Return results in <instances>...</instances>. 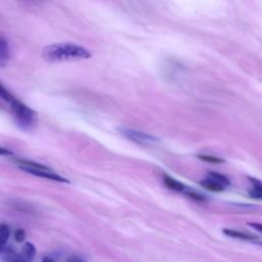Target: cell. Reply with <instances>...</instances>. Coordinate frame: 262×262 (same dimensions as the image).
<instances>
[{
  "label": "cell",
  "mask_w": 262,
  "mask_h": 262,
  "mask_svg": "<svg viewBox=\"0 0 262 262\" xmlns=\"http://www.w3.org/2000/svg\"><path fill=\"white\" fill-rule=\"evenodd\" d=\"M13 235H14V239H15L17 243H21V242H24V241H25L26 232H25V230H24V229L18 228V229H16V230L14 231Z\"/></svg>",
  "instance_id": "e0dca14e"
},
{
  "label": "cell",
  "mask_w": 262,
  "mask_h": 262,
  "mask_svg": "<svg viewBox=\"0 0 262 262\" xmlns=\"http://www.w3.org/2000/svg\"><path fill=\"white\" fill-rule=\"evenodd\" d=\"M90 56L91 53L87 48L73 43H55L42 50V57L49 62L76 61L87 59Z\"/></svg>",
  "instance_id": "6da1fadb"
},
{
  "label": "cell",
  "mask_w": 262,
  "mask_h": 262,
  "mask_svg": "<svg viewBox=\"0 0 262 262\" xmlns=\"http://www.w3.org/2000/svg\"><path fill=\"white\" fill-rule=\"evenodd\" d=\"M4 262H27L20 255L11 250H4L2 252Z\"/></svg>",
  "instance_id": "8fae6325"
},
{
  "label": "cell",
  "mask_w": 262,
  "mask_h": 262,
  "mask_svg": "<svg viewBox=\"0 0 262 262\" xmlns=\"http://www.w3.org/2000/svg\"><path fill=\"white\" fill-rule=\"evenodd\" d=\"M201 185L203 187H205L206 189L210 190V191H215V192H219V191H222L224 189V187L220 184H218L217 182L213 181L212 179L210 178H206V179H203L201 182Z\"/></svg>",
  "instance_id": "30bf717a"
},
{
  "label": "cell",
  "mask_w": 262,
  "mask_h": 262,
  "mask_svg": "<svg viewBox=\"0 0 262 262\" xmlns=\"http://www.w3.org/2000/svg\"><path fill=\"white\" fill-rule=\"evenodd\" d=\"M198 158L202 161L208 162V163H212V164H220V163H224L225 161L221 158L215 157V156H211V155H198Z\"/></svg>",
  "instance_id": "5bb4252c"
},
{
  "label": "cell",
  "mask_w": 262,
  "mask_h": 262,
  "mask_svg": "<svg viewBox=\"0 0 262 262\" xmlns=\"http://www.w3.org/2000/svg\"><path fill=\"white\" fill-rule=\"evenodd\" d=\"M252 183V188L249 190V194L255 199H262V182L255 178H249Z\"/></svg>",
  "instance_id": "ba28073f"
},
{
  "label": "cell",
  "mask_w": 262,
  "mask_h": 262,
  "mask_svg": "<svg viewBox=\"0 0 262 262\" xmlns=\"http://www.w3.org/2000/svg\"><path fill=\"white\" fill-rule=\"evenodd\" d=\"M249 225L251 227H253L255 230L259 231V232H262V223H256V222H250Z\"/></svg>",
  "instance_id": "ac0fdd59"
},
{
  "label": "cell",
  "mask_w": 262,
  "mask_h": 262,
  "mask_svg": "<svg viewBox=\"0 0 262 262\" xmlns=\"http://www.w3.org/2000/svg\"><path fill=\"white\" fill-rule=\"evenodd\" d=\"M163 181H164L165 185H166L168 188L172 189V190H175V191H182V192H184V191L186 190V187L184 186L183 183L177 181L176 179H174V178H172V177H170V176H168V175H164Z\"/></svg>",
  "instance_id": "52a82bcc"
},
{
  "label": "cell",
  "mask_w": 262,
  "mask_h": 262,
  "mask_svg": "<svg viewBox=\"0 0 262 262\" xmlns=\"http://www.w3.org/2000/svg\"><path fill=\"white\" fill-rule=\"evenodd\" d=\"M42 262H54L53 261V259H51L50 257H43V259H42Z\"/></svg>",
  "instance_id": "44dd1931"
},
{
  "label": "cell",
  "mask_w": 262,
  "mask_h": 262,
  "mask_svg": "<svg viewBox=\"0 0 262 262\" xmlns=\"http://www.w3.org/2000/svg\"><path fill=\"white\" fill-rule=\"evenodd\" d=\"M260 245H261V246H262V243H260Z\"/></svg>",
  "instance_id": "7402d4cb"
},
{
  "label": "cell",
  "mask_w": 262,
  "mask_h": 262,
  "mask_svg": "<svg viewBox=\"0 0 262 262\" xmlns=\"http://www.w3.org/2000/svg\"><path fill=\"white\" fill-rule=\"evenodd\" d=\"M10 58V51L7 44V41L0 36V67H4L7 64Z\"/></svg>",
  "instance_id": "5b68a950"
},
{
  "label": "cell",
  "mask_w": 262,
  "mask_h": 262,
  "mask_svg": "<svg viewBox=\"0 0 262 262\" xmlns=\"http://www.w3.org/2000/svg\"><path fill=\"white\" fill-rule=\"evenodd\" d=\"M184 192H185L186 195H188L190 199H192V200H194V201H199V202H204V201H206V199H205L204 195H202V194H200L199 192H195V191H193V190H190V189H188V188H186V190H185Z\"/></svg>",
  "instance_id": "9a60e30c"
},
{
  "label": "cell",
  "mask_w": 262,
  "mask_h": 262,
  "mask_svg": "<svg viewBox=\"0 0 262 262\" xmlns=\"http://www.w3.org/2000/svg\"><path fill=\"white\" fill-rule=\"evenodd\" d=\"M10 230L6 224H0V248L4 249V245L9 238Z\"/></svg>",
  "instance_id": "4fadbf2b"
},
{
  "label": "cell",
  "mask_w": 262,
  "mask_h": 262,
  "mask_svg": "<svg viewBox=\"0 0 262 262\" xmlns=\"http://www.w3.org/2000/svg\"><path fill=\"white\" fill-rule=\"evenodd\" d=\"M10 108L18 123L23 126L29 127L36 120V113L15 98L10 102Z\"/></svg>",
  "instance_id": "3957f363"
},
{
  "label": "cell",
  "mask_w": 262,
  "mask_h": 262,
  "mask_svg": "<svg viewBox=\"0 0 262 262\" xmlns=\"http://www.w3.org/2000/svg\"><path fill=\"white\" fill-rule=\"evenodd\" d=\"M17 165L21 170H24L27 173H30L32 175L46 178V179H49L52 181H57V182H67V183L69 182V180H67L66 178L54 173L48 167L43 166L39 163H34L31 161H27V160H17Z\"/></svg>",
  "instance_id": "7a4b0ae2"
},
{
  "label": "cell",
  "mask_w": 262,
  "mask_h": 262,
  "mask_svg": "<svg viewBox=\"0 0 262 262\" xmlns=\"http://www.w3.org/2000/svg\"><path fill=\"white\" fill-rule=\"evenodd\" d=\"M0 98L5 100V101H7V102H9V103L14 99L13 96L1 84H0Z\"/></svg>",
  "instance_id": "2e32d148"
},
{
  "label": "cell",
  "mask_w": 262,
  "mask_h": 262,
  "mask_svg": "<svg viewBox=\"0 0 262 262\" xmlns=\"http://www.w3.org/2000/svg\"><path fill=\"white\" fill-rule=\"evenodd\" d=\"M120 133L126 138L140 144H152L159 140L157 137L150 134H147L138 130L129 129V128H121Z\"/></svg>",
  "instance_id": "277c9868"
},
{
  "label": "cell",
  "mask_w": 262,
  "mask_h": 262,
  "mask_svg": "<svg viewBox=\"0 0 262 262\" xmlns=\"http://www.w3.org/2000/svg\"><path fill=\"white\" fill-rule=\"evenodd\" d=\"M223 233L227 236H230V237L246 239V241H253L257 237L256 235H253L251 233H247V232H243V231L235 230V229H230V228H224Z\"/></svg>",
  "instance_id": "8992f818"
},
{
  "label": "cell",
  "mask_w": 262,
  "mask_h": 262,
  "mask_svg": "<svg viewBox=\"0 0 262 262\" xmlns=\"http://www.w3.org/2000/svg\"><path fill=\"white\" fill-rule=\"evenodd\" d=\"M0 155L1 156H8V155H12V151L5 148V147H1L0 146Z\"/></svg>",
  "instance_id": "ffe728a7"
},
{
  "label": "cell",
  "mask_w": 262,
  "mask_h": 262,
  "mask_svg": "<svg viewBox=\"0 0 262 262\" xmlns=\"http://www.w3.org/2000/svg\"><path fill=\"white\" fill-rule=\"evenodd\" d=\"M67 262H85V261L79 256H72Z\"/></svg>",
  "instance_id": "d6986e66"
},
{
  "label": "cell",
  "mask_w": 262,
  "mask_h": 262,
  "mask_svg": "<svg viewBox=\"0 0 262 262\" xmlns=\"http://www.w3.org/2000/svg\"><path fill=\"white\" fill-rule=\"evenodd\" d=\"M36 255V248L32 243H26L21 249V257L28 262L32 261Z\"/></svg>",
  "instance_id": "9c48e42d"
},
{
  "label": "cell",
  "mask_w": 262,
  "mask_h": 262,
  "mask_svg": "<svg viewBox=\"0 0 262 262\" xmlns=\"http://www.w3.org/2000/svg\"><path fill=\"white\" fill-rule=\"evenodd\" d=\"M207 178L212 179L213 181L217 182L218 184L222 185L223 187H225V186H227V185H229V184H230L229 179H228L225 175L220 174V173H218V172H209V173H208V177H207Z\"/></svg>",
  "instance_id": "7c38bea8"
}]
</instances>
